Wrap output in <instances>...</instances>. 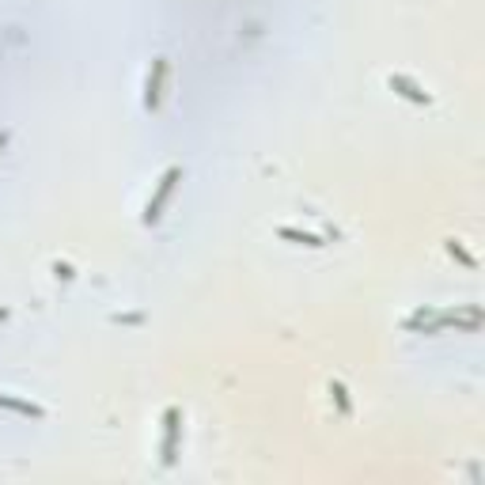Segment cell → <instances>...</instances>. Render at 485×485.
<instances>
[{
	"label": "cell",
	"instance_id": "cell-1",
	"mask_svg": "<svg viewBox=\"0 0 485 485\" xmlns=\"http://www.w3.org/2000/svg\"><path fill=\"white\" fill-rule=\"evenodd\" d=\"M179 179H182V167H167V171L160 175V182H156V193L148 198V205H144V224H156L163 217V205L171 201V193H175V186H179Z\"/></svg>",
	"mask_w": 485,
	"mask_h": 485
},
{
	"label": "cell",
	"instance_id": "cell-2",
	"mask_svg": "<svg viewBox=\"0 0 485 485\" xmlns=\"http://www.w3.org/2000/svg\"><path fill=\"white\" fill-rule=\"evenodd\" d=\"M179 421H182V414L171 406V409L163 414V440H160V455H163L167 466L175 463V451H179V428H182Z\"/></svg>",
	"mask_w": 485,
	"mask_h": 485
},
{
	"label": "cell",
	"instance_id": "cell-3",
	"mask_svg": "<svg viewBox=\"0 0 485 485\" xmlns=\"http://www.w3.org/2000/svg\"><path fill=\"white\" fill-rule=\"evenodd\" d=\"M163 80H167V57H156L152 61V72H148V83H144V107L156 110L163 99Z\"/></svg>",
	"mask_w": 485,
	"mask_h": 485
},
{
	"label": "cell",
	"instance_id": "cell-4",
	"mask_svg": "<svg viewBox=\"0 0 485 485\" xmlns=\"http://www.w3.org/2000/svg\"><path fill=\"white\" fill-rule=\"evenodd\" d=\"M387 83H390V91H395V95H402V99H409V102H417V107H428V102H432V95H428L421 83H414L409 76H402V72H395V76H390Z\"/></svg>",
	"mask_w": 485,
	"mask_h": 485
},
{
	"label": "cell",
	"instance_id": "cell-5",
	"mask_svg": "<svg viewBox=\"0 0 485 485\" xmlns=\"http://www.w3.org/2000/svg\"><path fill=\"white\" fill-rule=\"evenodd\" d=\"M0 409H12V414H23V417H46L42 406L23 402V398H12V395H0Z\"/></svg>",
	"mask_w": 485,
	"mask_h": 485
},
{
	"label": "cell",
	"instance_id": "cell-6",
	"mask_svg": "<svg viewBox=\"0 0 485 485\" xmlns=\"http://www.w3.org/2000/svg\"><path fill=\"white\" fill-rule=\"evenodd\" d=\"M277 235H281V239H292V242H303V247H322L319 235H311V231H300V228H288V224H281V228H277Z\"/></svg>",
	"mask_w": 485,
	"mask_h": 485
},
{
	"label": "cell",
	"instance_id": "cell-7",
	"mask_svg": "<svg viewBox=\"0 0 485 485\" xmlns=\"http://www.w3.org/2000/svg\"><path fill=\"white\" fill-rule=\"evenodd\" d=\"M330 395H334V402L341 406V414H349V395H345V387L341 383H330Z\"/></svg>",
	"mask_w": 485,
	"mask_h": 485
},
{
	"label": "cell",
	"instance_id": "cell-8",
	"mask_svg": "<svg viewBox=\"0 0 485 485\" xmlns=\"http://www.w3.org/2000/svg\"><path fill=\"white\" fill-rule=\"evenodd\" d=\"M447 250H451V254H455V258H459V262H466V266H474V258H470V254H466V250L459 247V242H447Z\"/></svg>",
	"mask_w": 485,
	"mask_h": 485
},
{
	"label": "cell",
	"instance_id": "cell-9",
	"mask_svg": "<svg viewBox=\"0 0 485 485\" xmlns=\"http://www.w3.org/2000/svg\"><path fill=\"white\" fill-rule=\"evenodd\" d=\"M8 144V133H0V148H4Z\"/></svg>",
	"mask_w": 485,
	"mask_h": 485
}]
</instances>
